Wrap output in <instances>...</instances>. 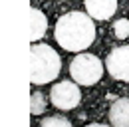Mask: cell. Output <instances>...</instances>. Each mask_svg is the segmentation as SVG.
I'll use <instances>...</instances> for the list:
<instances>
[{
    "instance_id": "obj_1",
    "label": "cell",
    "mask_w": 129,
    "mask_h": 127,
    "mask_svg": "<svg viewBox=\"0 0 129 127\" xmlns=\"http://www.w3.org/2000/svg\"><path fill=\"white\" fill-rule=\"evenodd\" d=\"M56 42L68 52H81L95 40V26L89 14L68 12L56 22Z\"/></svg>"
},
{
    "instance_id": "obj_2",
    "label": "cell",
    "mask_w": 129,
    "mask_h": 127,
    "mask_svg": "<svg viewBox=\"0 0 129 127\" xmlns=\"http://www.w3.org/2000/svg\"><path fill=\"white\" fill-rule=\"evenodd\" d=\"M60 70H62V60L52 46L48 44L30 46V81L34 85L56 79Z\"/></svg>"
},
{
    "instance_id": "obj_3",
    "label": "cell",
    "mask_w": 129,
    "mask_h": 127,
    "mask_svg": "<svg viewBox=\"0 0 129 127\" xmlns=\"http://www.w3.org/2000/svg\"><path fill=\"white\" fill-rule=\"evenodd\" d=\"M70 74L76 83L81 85H93L101 79L103 64L93 54H78L70 64Z\"/></svg>"
},
{
    "instance_id": "obj_4",
    "label": "cell",
    "mask_w": 129,
    "mask_h": 127,
    "mask_svg": "<svg viewBox=\"0 0 129 127\" xmlns=\"http://www.w3.org/2000/svg\"><path fill=\"white\" fill-rule=\"evenodd\" d=\"M50 99L58 109H74L80 103L81 93H80V87L74 81H60L52 87Z\"/></svg>"
},
{
    "instance_id": "obj_5",
    "label": "cell",
    "mask_w": 129,
    "mask_h": 127,
    "mask_svg": "<svg viewBox=\"0 0 129 127\" xmlns=\"http://www.w3.org/2000/svg\"><path fill=\"white\" fill-rule=\"evenodd\" d=\"M105 68L113 79L129 81V46L115 48L105 58Z\"/></svg>"
},
{
    "instance_id": "obj_6",
    "label": "cell",
    "mask_w": 129,
    "mask_h": 127,
    "mask_svg": "<svg viewBox=\"0 0 129 127\" xmlns=\"http://www.w3.org/2000/svg\"><path fill=\"white\" fill-rule=\"evenodd\" d=\"M87 14L95 20H109L117 10V0H83Z\"/></svg>"
},
{
    "instance_id": "obj_7",
    "label": "cell",
    "mask_w": 129,
    "mask_h": 127,
    "mask_svg": "<svg viewBox=\"0 0 129 127\" xmlns=\"http://www.w3.org/2000/svg\"><path fill=\"white\" fill-rule=\"evenodd\" d=\"M109 121L113 127H129V97L115 99L109 107Z\"/></svg>"
},
{
    "instance_id": "obj_8",
    "label": "cell",
    "mask_w": 129,
    "mask_h": 127,
    "mask_svg": "<svg viewBox=\"0 0 129 127\" xmlns=\"http://www.w3.org/2000/svg\"><path fill=\"white\" fill-rule=\"evenodd\" d=\"M48 30V20L44 12H40L38 8H32L30 10V40L32 42H38Z\"/></svg>"
},
{
    "instance_id": "obj_9",
    "label": "cell",
    "mask_w": 129,
    "mask_h": 127,
    "mask_svg": "<svg viewBox=\"0 0 129 127\" xmlns=\"http://www.w3.org/2000/svg\"><path fill=\"white\" fill-rule=\"evenodd\" d=\"M44 109H46L44 95L42 93H32L30 95V111H32V115H40Z\"/></svg>"
},
{
    "instance_id": "obj_10",
    "label": "cell",
    "mask_w": 129,
    "mask_h": 127,
    "mask_svg": "<svg viewBox=\"0 0 129 127\" xmlns=\"http://www.w3.org/2000/svg\"><path fill=\"white\" fill-rule=\"evenodd\" d=\"M40 127H72V123L62 115H52V117H46Z\"/></svg>"
},
{
    "instance_id": "obj_11",
    "label": "cell",
    "mask_w": 129,
    "mask_h": 127,
    "mask_svg": "<svg viewBox=\"0 0 129 127\" xmlns=\"http://www.w3.org/2000/svg\"><path fill=\"white\" fill-rule=\"evenodd\" d=\"M113 34H115L117 38H121V40L127 38L129 36V20H123V18L117 20V22L113 24Z\"/></svg>"
},
{
    "instance_id": "obj_12",
    "label": "cell",
    "mask_w": 129,
    "mask_h": 127,
    "mask_svg": "<svg viewBox=\"0 0 129 127\" xmlns=\"http://www.w3.org/2000/svg\"><path fill=\"white\" fill-rule=\"evenodd\" d=\"M85 127H107V125H101V123H89V125H85Z\"/></svg>"
}]
</instances>
